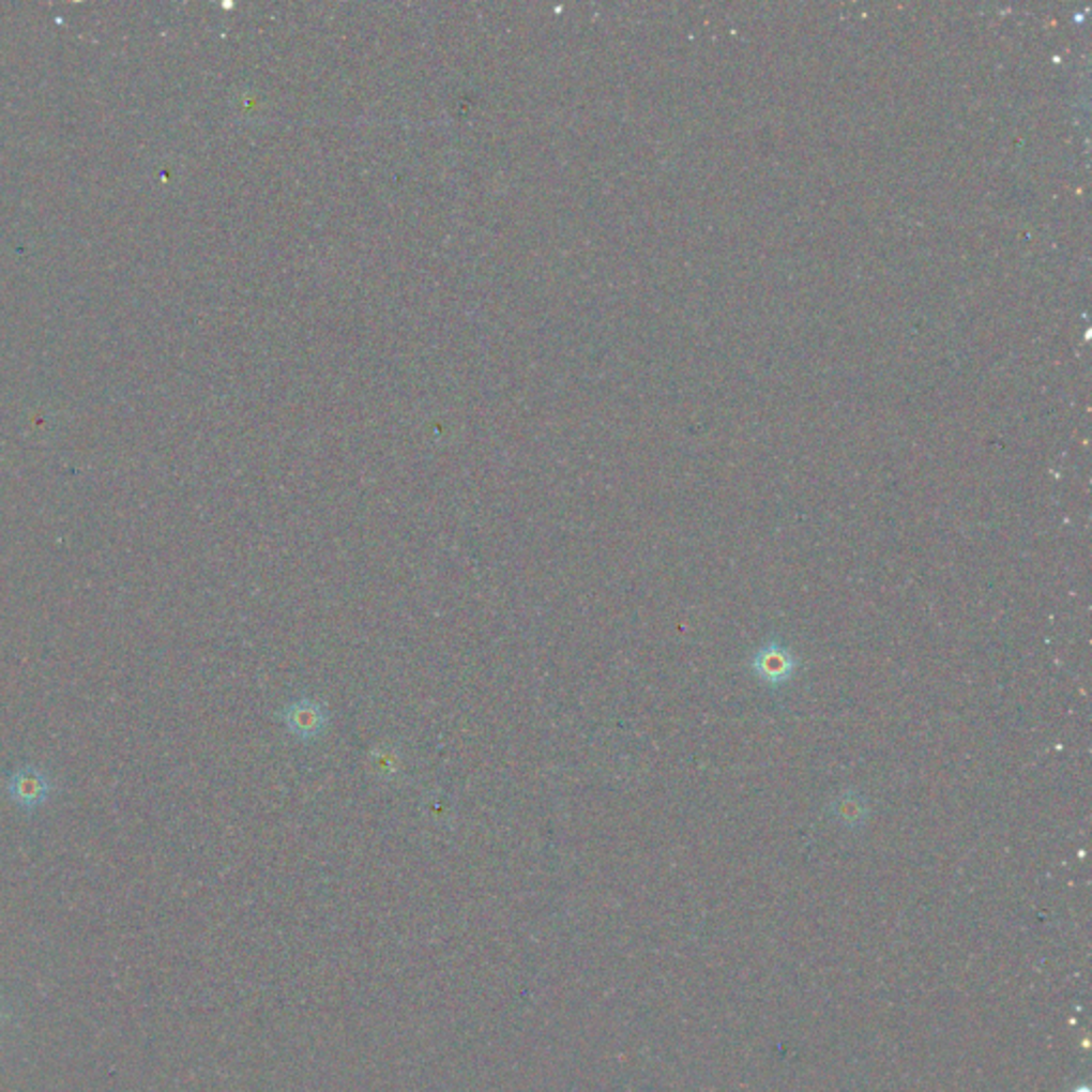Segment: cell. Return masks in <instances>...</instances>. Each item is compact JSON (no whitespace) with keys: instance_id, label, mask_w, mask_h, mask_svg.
I'll return each instance as SVG.
<instances>
[{"instance_id":"obj_1","label":"cell","mask_w":1092,"mask_h":1092,"mask_svg":"<svg viewBox=\"0 0 1092 1092\" xmlns=\"http://www.w3.org/2000/svg\"><path fill=\"white\" fill-rule=\"evenodd\" d=\"M49 794H51L49 779L34 767H24L17 773H13L9 779L11 801L26 812H32V809H39L41 805H45Z\"/></svg>"},{"instance_id":"obj_3","label":"cell","mask_w":1092,"mask_h":1092,"mask_svg":"<svg viewBox=\"0 0 1092 1092\" xmlns=\"http://www.w3.org/2000/svg\"><path fill=\"white\" fill-rule=\"evenodd\" d=\"M1074 1092H1091V1089L1089 1087H1080V1089H1076Z\"/></svg>"},{"instance_id":"obj_2","label":"cell","mask_w":1092,"mask_h":1092,"mask_svg":"<svg viewBox=\"0 0 1092 1092\" xmlns=\"http://www.w3.org/2000/svg\"><path fill=\"white\" fill-rule=\"evenodd\" d=\"M794 668H797L794 657L782 644H769L754 657V670L758 672V677L773 685L788 681Z\"/></svg>"}]
</instances>
